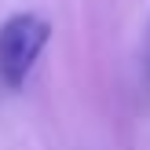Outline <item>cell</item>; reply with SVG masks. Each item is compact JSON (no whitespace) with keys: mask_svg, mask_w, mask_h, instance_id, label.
<instances>
[{"mask_svg":"<svg viewBox=\"0 0 150 150\" xmlns=\"http://www.w3.org/2000/svg\"><path fill=\"white\" fill-rule=\"evenodd\" d=\"M48 37H51V22L33 15V11L11 15L0 26V81L7 88L26 84L40 51L48 48Z\"/></svg>","mask_w":150,"mask_h":150,"instance_id":"1","label":"cell"},{"mask_svg":"<svg viewBox=\"0 0 150 150\" xmlns=\"http://www.w3.org/2000/svg\"><path fill=\"white\" fill-rule=\"evenodd\" d=\"M146 70H150V55H146Z\"/></svg>","mask_w":150,"mask_h":150,"instance_id":"2","label":"cell"}]
</instances>
